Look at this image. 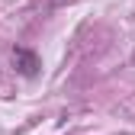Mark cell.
Listing matches in <instances>:
<instances>
[{
    "mask_svg": "<svg viewBox=\"0 0 135 135\" xmlns=\"http://www.w3.org/2000/svg\"><path fill=\"white\" fill-rule=\"evenodd\" d=\"M13 68H16V74H23L26 80H36L42 74V58H39V52H32V48L16 45L13 48Z\"/></svg>",
    "mask_w": 135,
    "mask_h": 135,
    "instance_id": "1",
    "label": "cell"
}]
</instances>
